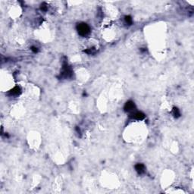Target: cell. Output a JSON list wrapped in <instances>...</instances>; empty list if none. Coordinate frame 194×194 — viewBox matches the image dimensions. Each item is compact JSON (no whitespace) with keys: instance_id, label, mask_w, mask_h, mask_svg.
I'll return each instance as SVG.
<instances>
[{"instance_id":"cell-1","label":"cell","mask_w":194,"mask_h":194,"mask_svg":"<svg viewBox=\"0 0 194 194\" xmlns=\"http://www.w3.org/2000/svg\"><path fill=\"white\" fill-rule=\"evenodd\" d=\"M88 30H89V28H88V27H87V25H85V24L80 25V27H79V32H80L81 34L84 35V34L87 33H88Z\"/></svg>"}]
</instances>
